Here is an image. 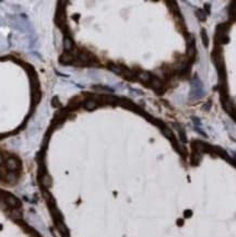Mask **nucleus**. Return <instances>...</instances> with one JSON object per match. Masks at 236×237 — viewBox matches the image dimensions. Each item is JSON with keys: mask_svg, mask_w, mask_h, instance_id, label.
Segmentation results:
<instances>
[{"mask_svg": "<svg viewBox=\"0 0 236 237\" xmlns=\"http://www.w3.org/2000/svg\"><path fill=\"white\" fill-rule=\"evenodd\" d=\"M221 101H222V105H223L224 109H225L228 114L234 117L236 115V108L234 106V104H233V102H231L228 95H221Z\"/></svg>", "mask_w": 236, "mask_h": 237, "instance_id": "1", "label": "nucleus"}, {"mask_svg": "<svg viewBox=\"0 0 236 237\" xmlns=\"http://www.w3.org/2000/svg\"><path fill=\"white\" fill-rule=\"evenodd\" d=\"M59 61H60L61 63H63V65H70V63H73V61H74V57L72 56L71 52H66L60 56Z\"/></svg>", "mask_w": 236, "mask_h": 237, "instance_id": "2", "label": "nucleus"}, {"mask_svg": "<svg viewBox=\"0 0 236 237\" xmlns=\"http://www.w3.org/2000/svg\"><path fill=\"white\" fill-rule=\"evenodd\" d=\"M6 165H7V168L10 169V171H15V169L20 168V163L18 162L14 157L8 158L6 162Z\"/></svg>", "mask_w": 236, "mask_h": 237, "instance_id": "3", "label": "nucleus"}, {"mask_svg": "<svg viewBox=\"0 0 236 237\" xmlns=\"http://www.w3.org/2000/svg\"><path fill=\"white\" fill-rule=\"evenodd\" d=\"M150 85L157 92H162V90H163V83H162L157 78L152 77V79H151L150 81Z\"/></svg>", "mask_w": 236, "mask_h": 237, "instance_id": "4", "label": "nucleus"}, {"mask_svg": "<svg viewBox=\"0 0 236 237\" xmlns=\"http://www.w3.org/2000/svg\"><path fill=\"white\" fill-rule=\"evenodd\" d=\"M138 78L139 80H141L144 83H150L151 79H152V75L149 72H145V71H141V72L138 73Z\"/></svg>", "mask_w": 236, "mask_h": 237, "instance_id": "5", "label": "nucleus"}, {"mask_svg": "<svg viewBox=\"0 0 236 237\" xmlns=\"http://www.w3.org/2000/svg\"><path fill=\"white\" fill-rule=\"evenodd\" d=\"M63 47H65V49L67 50L68 52L72 50V48H73V42L71 41V38H69V37H65V40H63Z\"/></svg>", "mask_w": 236, "mask_h": 237, "instance_id": "6", "label": "nucleus"}, {"mask_svg": "<svg viewBox=\"0 0 236 237\" xmlns=\"http://www.w3.org/2000/svg\"><path fill=\"white\" fill-rule=\"evenodd\" d=\"M97 106V103L94 100H88L85 103H84V107L86 108L88 110H92Z\"/></svg>", "mask_w": 236, "mask_h": 237, "instance_id": "7", "label": "nucleus"}, {"mask_svg": "<svg viewBox=\"0 0 236 237\" xmlns=\"http://www.w3.org/2000/svg\"><path fill=\"white\" fill-rule=\"evenodd\" d=\"M6 202L9 204V206H11V207H15V206H18V204H19L18 200L15 199V198L11 197V196H9L8 198H6Z\"/></svg>", "mask_w": 236, "mask_h": 237, "instance_id": "8", "label": "nucleus"}, {"mask_svg": "<svg viewBox=\"0 0 236 237\" xmlns=\"http://www.w3.org/2000/svg\"><path fill=\"white\" fill-rule=\"evenodd\" d=\"M108 68H109V70L113 71L114 73H117V74H121V67H120V66H117V65H114V63H111Z\"/></svg>", "mask_w": 236, "mask_h": 237, "instance_id": "9", "label": "nucleus"}, {"mask_svg": "<svg viewBox=\"0 0 236 237\" xmlns=\"http://www.w3.org/2000/svg\"><path fill=\"white\" fill-rule=\"evenodd\" d=\"M201 37L203 38V43H205V46H208V35H207V33H206L205 30H202V31H201Z\"/></svg>", "mask_w": 236, "mask_h": 237, "instance_id": "10", "label": "nucleus"}, {"mask_svg": "<svg viewBox=\"0 0 236 237\" xmlns=\"http://www.w3.org/2000/svg\"><path fill=\"white\" fill-rule=\"evenodd\" d=\"M197 17L199 18V20H206V14L202 10H197Z\"/></svg>", "mask_w": 236, "mask_h": 237, "instance_id": "11", "label": "nucleus"}, {"mask_svg": "<svg viewBox=\"0 0 236 237\" xmlns=\"http://www.w3.org/2000/svg\"><path fill=\"white\" fill-rule=\"evenodd\" d=\"M44 184L46 186H49L50 185V178L48 176H45L44 177Z\"/></svg>", "mask_w": 236, "mask_h": 237, "instance_id": "12", "label": "nucleus"}, {"mask_svg": "<svg viewBox=\"0 0 236 237\" xmlns=\"http://www.w3.org/2000/svg\"><path fill=\"white\" fill-rule=\"evenodd\" d=\"M1 161H2V157H1V155H0V163H1Z\"/></svg>", "mask_w": 236, "mask_h": 237, "instance_id": "13", "label": "nucleus"}]
</instances>
